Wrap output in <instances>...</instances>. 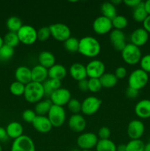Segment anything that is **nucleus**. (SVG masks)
I'll return each instance as SVG.
<instances>
[{"label": "nucleus", "instance_id": "nucleus-7", "mask_svg": "<svg viewBox=\"0 0 150 151\" xmlns=\"http://www.w3.org/2000/svg\"><path fill=\"white\" fill-rule=\"evenodd\" d=\"M99 141L98 136L92 132L82 133L76 139V145L81 150H93Z\"/></svg>", "mask_w": 150, "mask_h": 151}, {"label": "nucleus", "instance_id": "nucleus-39", "mask_svg": "<svg viewBox=\"0 0 150 151\" xmlns=\"http://www.w3.org/2000/svg\"><path fill=\"white\" fill-rule=\"evenodd\" d=\"M67 107L69 110L73 114H77L81 112V107H82V103L78 99L71 98L70 101L68 103Z\"/></svg>", "mask_w": 150, "mask_h": 151}, {"label": "nucleus", "instance_id": "nucleus-12", "mask_svg": "<svg viewBox=\"0 0 150 151\" xmlns=\"http://www.w3.org/2000/svg\"><path fill=\"white\" fill-rule=\"evenodd\" d=\"M87 76L89 78L99 79L105 73V65L101 60H92L85 66Z\"/></svg>", "mask_w": 150, "mask_h": 151}, {"label": "nucleus", "instance_id": "nucleus-30", "mask_svg": "<svg viewBox=\"0 0 150 151\" xmlns=\"http://www.w3.org/2000/svg\"><path fill=\"white\" fill-rule=\"evenodd\" d=\"M96 151H116L117 146L111 139H99L96 146Z\"/></svg>", "mask_w": 150, "mask_h": 151}, {"label": "nucleus", "instance_id": "nucleus-19", "mask_svg": "<svg viewBox=\"0 0 150 151\" xmlns=\"http://www.w3.org/2000/svg\"><path fill=\"white\" fill-rule=\"evenodd\" d=\"M135 113L141 119L150 118V100L144 99L138 102L135 106Z\"/></svg>", "mask_w": 150, "mask_h": 151}, {"label": "nucleus", "instance_id": "nucleus-11", "mask_svg": "<svg viewBox=\"0 0 150 151\" xmlns=\"http://www.w3.org/2000/svg\"><path fill=\"white\" fill-rule=\"evenodd\" d=\"M71 99V94L70 91L66 88H60L51 94L49 100H51L52 105L62 106L67 105L68 103Z\"/></svg>", "mask_w": 150, "mask_h": 151}, {"label": "nucleus", "instance_id": "nucleus-9", "mask_svg": "<svg viewBox=\"0 0 150 151\" xmlns=\"http://www.w3.org/2000/svg\"><path fill=\"white\" fill-rule=\"evenodd\" d=\"M101 100L99 98L94 96H89L84 99L82 102L81 112L83 114L91 116L94 114L99 110L101 106Z\"/></svg>", "mask_w": 150, "mask_h": 151}, {"label": "nucleus", "instance_id": "nucleus-42", "mask_svg": "<svg viewBox=\"0 0 150 151\" xmlns=\"http://www.w3.org/2000/svg\"><path fill=\"white\" fill-rule=\"evenodd\" d=\"M22 119L24 121L28 123H32L35 118L36 117L37 114L35 111L32 109H26L22 112Z\"/></svg>", "mask_w": 150, "mask_h": 151}, {"label": "nucleus", "instance_id": "nucleus-1", "mask_svg": "<svg viewBox=\"0 0 150 151\" xmlns=\"http://www.w3.org/2000/svg\"><path fill=\"white\" fill-rule=\"evenodd\" d=\"M78 52L85 57L95 58L101 52V44L96 38L87 35L79 40Z\"/></svg>", "mask_w": 150, "mask_h": 151}, {"label": "nucleus", "instance_id": "nucleus-48", "mask_svg": "<svg viewBox=\"0 0 150 151\" xmlns=\"http://www.w3.org/2000/svg\"><path fill=\"white\" fill-rule=\"evenodd\" d=\"M142 1L141 0H125L123 2L126 4V6L129 7H132V8H135L137 6L139 5L140 3Z\"/></svg>", "mask_w": 150, "mask_h": 151}, {"label": "nucleus", "instance_id": "nucleus-26", "mask_svg": "<svg viewBox=\"0 0 150 151\" xmlns=\"http://www.w3.org/2000/svg\"><path fill=\"white\" fill-rule=\"evenodd\" d=\"M45 96L50 97L54 91L61 88V81L56 79H47L44 83H43Z\"/></svg>", "mask_w": 150, "mask_h": 151}, {"label": "nucleus", "instance_id": "nucleus-10", "mask_svg": "<svg viewBox=\"0 0 150 151\" xmlns=\"http://www.w3.org/2000/svg\"><path fill=\"white\" fill-rule=\"evenodd\" d=\"M10 151H35V146L30 137L22 135L19 138L14 139Z\"/></svg>", "mask_w": 150, "mask_h": 151}, {"label": "nucleus", "instance_id": "nucleus-41", "mask_svg": "<svg viewBox=\"0 0 150 151\" xmlns=\"http://www.w3.org/2000/svg\"><path fill=\"white\" fill-rule=\"evenodd\" d=\"M37 36L38 40L40 41H47L51 36V32H50L49 27H42L38 30H37Z\"/></svg>", "mask_w": 150, "mask_h": 151}, {"label": "nucleus", "instance_id": "nucleus-8", "mask_svg": "<svg viewBox=\"0 0 150 151\" xmlns=\"http://www.w3.org/2000/svg\"><path fill=\"white\" fill-rule=\"evenodd\" d=\"M51 36L58 41H66L71 37V29L63 23H55L49 26Z\"/></svg>", "mask_w": 150, "mask_h": 151}, {"label": "nucleus", "instance_id": "nucleus-58", "mask_svg": "<svg viewBox=\"0 0 150 151\" xmlns=\"http://www.w3.org/2000/svg\"><path fill=\"white\" fill-rule=\"evenodd\" d=\"M116 151H126V150H117Z\"/></svg>", "mask_w": 150, "mask_h": 151}, {"label": "nucleus", "instance_id": "nucleus-22", "mask_svg": "<svg viewBox=\"0 0 150 151\" xmlns=\"http://www.w3.org/2000/svg\"><path fill=\"white\" fill-rule=\"evenodd\" d=\"M32 81L43 83L47 80L48 77V69L40 64L36 65L31 69Z\"/></svg>", "mask_w": 150, "mask_h": 151}, {"label": "nucleus", "instance_id": "nucleus-38", "mask_svg": "<svg viewBox=\"0 0 150 151\" xmlns=\"http://www.w3.org/2000/svg\"><path fill=\"white\" fill-rule=\"evenodd\" d=\"M25 86H26L16 81L10 84V91L12 94L19 97V96L24 95V93L25 91Z\"/></svg>", "mask_w": 150, "mask_h": 151}, {"label": "nucleus", "instance_id": "nucleus-43", "mask_svg": "<svg viewBox=\"0 0 150 151\" xmlns=\"http://www.w3.org/2000/svg\"><path fill=\"white\" fill-rule=\"evenodd\" d=\"M140 66L141 69L146 72V73H150V54L145 55L142 56L140 60Z\"/></svg>", "mask_w": 150, "mask_h": 151}, {"label": "nucleus", "instance_id": "nucleus-24", "mask_svg": "<svg viewBox=\"0 0 150 151\" xmlns=\"http://www.w3.org/2000/svg\"><path fill=\"white\" fill-rule=\"evenodd\" d=\"M5 129L9 138L13 139H16L23 135V126L19 122H10Z\"/></svg>", "mask_w": 150, "mask_h": 151}, {"label": "nucleus", "instance_id": "nucleus-25", "mask_svg": "<svg viewBox=\"0 0 150 151\" xmlns=\"http://www.w3.org/2000/svg\"><path fill=\"white\" fill-rule=\"evenodd\" d=\"M38 62L41 66L49 69L55 64V57L49 51H42L38 55Z\"/></svg>", "mask_w": 150, "mask_h": 151}, {"label": "nucleus", "instance_id": "nucleus-3", "mask_svg": "<svg viewBox=\"0 0 150 151\" xmlns=\"http://www.w3.org/2000/svg\"><path fill=\"white\" fill-rule=\"evenodd\" d=\"M149 74L140 68L132 71L128 78V86L140 91L147 85Z\"/></svg>", "mask_w": 150, "mask_h": 151}, {"label": "nucleus", "instance_id": "nucleus-56", "mask_svg": "<svg viewBox=\"0 0 150 151\" xmlns=\"http://www.w3.org/2000/svg\"><path fill=\"white\" fill-rule=\"evenodd\" d=\"M0 151H2V147H1V145H0Z\"/></svg>", "mask_w": 150, "mask_h": 151}, {"label": "nucleus", "instance_id": "nucleus-46", "mask_svg": "<svg viewBox=\"0 0 150 151\" xmlns=\"http://www.w3.org/2000/svg\"><path fill=\"white\" fill-rule=\"evenodd\" d=\"M138 92H139V91H138V90H135L134 89V88H130V87L128 86L127 88H126V91H125V94H126V96L128 98L134 99L135 98V97H138Z\"/></svg>", "mask_w": 150, "mask_h": 151}, {"label": "nucleus", "instance_id": "nucleus-49", "mask_svg": "<svg viewBox=\"0 0 150 151\" xmlns=\"http://www.w3.org/2000/svg\"><path fill=\"white\" fill-rule=\"evenodd\" d=\"M8 136H7L6 129L3 127H0V142H6L8 139Z\"/></svg>", "mask_w": 150, "mask_h": 151}, {"label": "nucleus", "instance_id": "nucleus-47", "mask_svg": "<svg viewBox=\"0 0 150 151\" xmlns=\"http://www.w3.org/2000/svg\"><path fill=\"white\" fill-rule=\"evenodd\" d=\"M78 88L82 91H88V81L87 79L82 80L78 82Z\"/></svg>", "mask_w": 150, "mask_h": 151}, {"label": "nucleus", "instance_id": "nucleus-13", "mask_svg": "<svg viewBox=\"0 0 150 151\" xmlns=\"http://www.w3.org/2000/svg\"><path fill=\"white\" fill-rule=\"evenodd\" d=\"M126 132L130 139H141L145 132L144 122L140 119H133L128 124Z\"/></svg>", "mask_w": 150, "mask_h": 151}, {"label": "nucleus", "instance_id": "nucleus-33", "mask_svg": "<svg viewBox=\"0 0 150 151\" xmlns=\"http://www.w3.org/2000/svg\"><path fill=\"white\" fill-rule=\"evenodd\" d=\"M4 39V44L6 45L9 46L10 47H17L20 43L19 38L18 37L17 32H8L4 37L3 38Z\"/></svg>", "mask_w": 150, "mask_h": 151}, {"label": "nucleus", "instance_id": "nucleus-52", "mask_svg": "<svg viewBox=\"0 0 150 151\" xmlns=\"http://www.w3.org/2000/svg\"><path fill=\"white\" fill-rule=\"evenodd\" d=\"M122 2V1H121V0H116V1H115V0H113V1H111V3L112 4H114L115 6H117L118 4H121V3Z\"/></svg>", "mask_w": 150, "mask_h": 151}, {"label": "nucleus", "instance_id": "nucleus-57", "mask_svg": "<svg viewBox=\"0 0 150 151\" xmlns=\"http://www.w3.org/2000/svg\"><path fill=\"white\" fill-rule=\"evenodd\" d=\"M82 151H96V150H82Z\"/></svg>", "mask_w": 150, "mask_h": 151}, {"label": "nucleus", "instance_id": "nucleus-5", "mask_svg": "<svg viewBox=\"0 0 150 151\" xmlns=\"http://www.w3.org/2000/svg\"><path fill=\"white\" fill-rule=\"evenodd\" d=\"M17 35L20 43L25 45H32L38 40L36 29L31 25L23 24L17 32Z\"/></svg>", "mask_w": 150, "mask_h": 151}, {"label": "nucleus", "instance_id": "nucleus-14", "mask_svg": "<svg viewBox=\"0 0 150 151\" xmlns=\"http://www.w3.org/2000/svg\"><path fill=\"white\" fill-rule=\"evenodd\" d=\"M93 29L98 35H104L112 30V21L104 16L97 17L93 22Z\"/></svg>", "mask_w": 150, "mask_h": 151}, {"label": "nucleus", "instance_id": "nucleus-36", "mask_svg": "<svg viewBox=\"0 0 150 151\" xmlns=\"http://www.w3.org/2000/svg\"><path fill=\"white\" fill-rule=\"evenodd\" d=\"M112 24L114 29L122 30L128 25V20L126 17L121 15H117L114 19H112Z\"/></svg>", "mask_w": 150, "mask_h": 151}, {"label": "nucleus", "instance_id": "nucleus-28", "mask_svg": "<svg viewBox=\"0 0 150 151\" xmlns=\"http://www.w3.org/2000/svg\"><path fill=\"white\" fill-rule=\"evenodd\" d=\"M52 103L49 99L42 100L36 103L35 106V112L38 116H46L51 109Z\"/></svg>", "mask_w": 150, "mask_h": 151}, {"label": "nucleus", "instance_id": "nucleus-29", "mask_svg": "<svg viewBox=\"0 0 150 151\" xmlns=\"http://www.w3.org/2000/svg\"><path fill=\"white\" fill-rule=\"evenodd\" d=\"M102 88H111L118 83V79L113 73H104L99 78Z\"/></svg>", "mask_w": 150, "mask_h": 151}, {"label": "nucleus", "instance_id": "nucleus-40", "mask_svg": "<svg viewBox=\"0 0 150 151\" xmlns=\"http://www.w3.org/2000/svg\"><path fill=\"white\" fill-rule=\"evenodd\" d=\"M88 81V91L92 93L99 92L102 88L99 78H89Z\"/></svg>", "mask_w": 150, "mask_h": 151}, {"label": "nucleus", "instance_id": "nucleus-35", "mask_svg": "<svg viewBox=\"0 0 150 151\" xmlns=\"http://www.w3.org/2000/svg\"><path fill=\"white\" fill-rule=\"evenodd\" d=\"M79 40L74 37H71L68 38L66 41H64V47L65 49L67 50L69 52L74 53L78 52L79 50Z\"/></svg>", "mask_w": 150, "mask_h": 151}, {"label": "nucleus", "instance_id": "nucleus-54", "mask_svg": "<svg viewBox=\"0 0 150 151\" xmlns=\"http://www.w3.org/2000/svg\"><path fill=\"white\" fill-rule=\"evenodd\" d=\"M3 45H4V39H3L2 37L0 35V48H1Z\"/></svg>", "mask_w": 150, "mask_h": 151}, {"label": "nucleus", "instance_id": "nucleus-31", "mask_svg": "<svg viewBox=\"0 0 150 151\" xmlns=\"http://www.w3.org/2000/svg\"><path fill=\"white\" fill-rule=\"evenodd\" d=\"M148 16L146 11L144 8V2L141 1L139 5L137 6L135 8L133 9L132 12V18L134 20L137 22H144V20Z\"/></svg>", "mask_w": 150, "mask_h": 151}, {"label": "nucleus", "instance_id": "nucleus-32", "mask_svg": "<svg viewBox=\"0 0 150 151\" xmlns=\"http://www.w3.org/2000/svg\"><path fill=\"white\" fill-rule=\"evenodd\" d=\"M6 25H7V29H9V32H17L20 29V28L23 26V24H22V21L21 20L20 18H19L18 16H13L8 18L7 22H6Z\"/></svg>", "mask_w": 150, "mask_h": 151}, {"label": "nucleus", "instance_id": "nucleus-15", "mask_svg": "<svg viewBox=\"0 0 150 151\" xmlns=\"http://www.w3.org/2000/svg\"><path fill=\"white\" fill-rule=\"evenodd\" d=\"M110 40L115 50L121 52L127 44L124 32L119 29H112L110 33Z\"/></svg>", "mask_w": 150, "mask_h": 151}, {"label": "nucleus", "instance_id": "nucleus-2", "mask_svg": "<svg viewBox=\"0 0 150 151\" xmlns=\"http://www.w3.org/2000/svg\"><path fill=\"white\" fill-rule=\"evenodd\" d=\"M44 96H45V92H44L43 83L32 81L25 86L24 97L28 103H38L42 100Z\"/></svg>", "mask_w": 150, "mask_h": 151}, {"label": "nucleus", "instance_id": "nucleus-51", "mask_svg": "<svg viewBox=\"0 0 150 151\" xmlns=\"http://www.w3.org/2000/svg\"><path fill=\"white\" fill-rule=\"evenodd\" d=\"M144 8H145L148 16H150V0L144 1Z\"/></svg>", "mask_w": 150, "mask_h": 151}, {"label": "nucleus", "instance_id": "nucleus-34", "mask_svg": "<svg viewBox=\"0 0 150 151\" xmlns=\"http://www.w3.org/2000/svg\"><path fill=\"white\" fill-rule=\"evenodd\" d=\"M14 52V48L4 44V45L0 48V61L4 62L9 60L12 58Z\"/></svg>", "mask_w": 150, "mask_h": 151}, {"label": "nucleus", "instance_id": "nucleus-23", "mask_svg": "<svg viewBox=\"0 0 150 151\" xmlns=\"http://www.w3.org/2000/svg\"><path fill=\"white\" fill-rule=\"evenodd\" d=\"M67 75V70L63 65L55 63L48 69V77L49 79H56L61 81Z\"/></svg>", "mask_w": 150, "mask_h": 151}, {"label": "nucleus", "instance_id": "nucleus-55", "mask_svg": "<svg viewBox=\"0 0 150 151\" xmlns=\"http://www.w3.org/2000/svg\"><path fill=\"white\" fill-rule=\"evenodd\" d=\"M71 151H82V150L79 148H74V149H73Z\"/></svg>", "mask_w": 150, "mask_h": 151}, {"label": "nucleus", "instance_id": "nucleus-37", "mask_svg": "<svg viewBox=\"0 0 150 151\" xmlns=\"http://www.w3.org/2000/svg\"><path fill=\"white\" fill-rule=\"evenodd\" d=\"M145 144L141 139H131L126 145V151H144Z\"/></svg>", "mask_w": 150, "mask_h": 151}, {"label": "nucleus", "instance_id": "nucleus-17", "mask_svg": "<svg viewBox=\"0 0 150 151\" xmlns=\"http://www.w3.org/2000/svg\"><path fill=\"white\" fill-rule=\"evenodd\" d=\"M68 125L72 131L81 133L84 131V130L86 128L87 122L82 115H81L80 114H72L70 116Z\"/></svg>", "mask_w": 150, "mask_h": 151}, {"label": "nucleus", "instance_id": "nucleus-18", "mask_svg": "<svg viewBox=\"0 0 150 151\" xmlns=\"http://www.w3.org/2000/svg\"><path fill=\"white\" fill-rule=\"evenodd\" d=\"M32 125L38 132L41 134H46L49 132L53 127L47 116H38V115H37L36 117L35 118L33 122H32Z\"/></svg>", "mask_w": 150, "mask_h": 151}, {"label": "nucleus", "instance_id": "nucleus-20", "mask_svg": "<svg viewBox=\"0 0 150 151\" xmlns=\"http://www.w3.org/2000/svg\"><path fill=\"white\" fill-rule=\"evenodd\" d=\"M15 78L18 82L25 86L27 85L28 83L32 82L31 69L25 66H19L15 71Z\"/></svg>", "mask_w": 150, "mask_h": 151}, {"label": "nucleus", "instance_id": "nucleus-4", "mask_svg": "<svg viewBox=\"0 0 150 151\" xmlns=\"http://www.w3.org/2000/svg\"><path fill=\"white\" fill-rule=\"evenodd\" d=\"M121 57L124 61L128 65H135L141 60L142 53L140 47L129 43L121 51Z\"/></svg>", "mask_w": 150, "mask_h": 151}, {"label": "nucleus", "instance_id": "nucleus-6", "mask_svg": "<svg viewBox=\"0 0 150 151\" xmlns=\"http://www.w3.org/2000/svg\"><path fill=\"white\" fill-rule=\"evenodd\" d=\"M47 117L49 118L53 127L58 128V127L62 126L66 121V110L62 106L52 105L47 114Z\"/></svg>", "mask_w": 150, "mask_h": 151}, {"label": "nucleus", "instance_id": "nucleus-21", "mask_svg": "<svg viewBox=\"0 0 150 151\" xmlns=\"http://www.w3.org/2000/svg\"><path fill=\"white\" fill-rule=\"evenodd\" d=\"M69 73L71 77L77 82L82 80L86 79L87 72L85 65L80 63H74L71 66L69 69Z\"/></svg>", "mask_w": 150, "mask_h": 151}, {"label": "nucleus", "instance_id": "nucleus-44", "mask_svg": "<svg viewBox=\"0 0 150 151\" xmlns=\"http://www.w3.org/2000/svg\"><path fill=\"white\" fill-rule=\"evenodd\" d=\"M110 128H107V127H101L98 131V138H99V139H108L110 137Z\"/></svg>", "mask_w": 150, "mask_h": 151}, {"label": "nucleus", "instance_id": "nucleus-50", "mask_svg": "<svg viewBox=\"0 0 150 151\" xmlns=\"http://www.w3.org/2000/svg\"><path fill=\"white\" fill-rule=\"evenodd\" d=\"M143 28L148 32L150 33V16H148L146 19L143 22Z\"/></svg>", "mask_w": 150, "mask_h": 151}, {"label": "nucleus", "instance_id": "nucleus-27", "mask_svg": "<svg viewBox=\"0 0 150 151\" xmlns=\"http://www.w3.org/2000/svg\"><path fill=\"white\" fill-rule=\"evenodd\" d=\"M101 11L102 16L112 20L117 16V9L111 1H105L101 6Z\"/></svg>", "mask_w": 150, "mask_h": 151}, {"label": "nucleus", "instance_id": "nucleus-16", "mask_svg": "<svg viewBox=\"0 0 150 151\" xmlns=\"http://www.w3.org/2000/svg\"><path fill=\"white\" fill-rule=\"evenodd\" d=\"M149 38V34L143 27L137 28L130 35L131 44L138 47L145 45L148 42Z\"/></svg>", "mask_w": 150, "mask_h": 151}, {"label": "nucleus", "instance_id": "nucleus-45", "mask_svg": "<svg viewBox=\"0 0 150 151\" xmlns=\"http://www.w3.org/2000/svg\"><path fill=\"white\" fill-rule=\"evenodd\" d=\"M114 75H116V77L117 78V79H124L126 77L127 75V70L125 67L124 66H119L118 68H116V70H115Z\"/></svg>", "mask_w": 150, "mask_h": 151}, {"label": "nucleus", "instance_id": "nucleus-53", "mask_svg": "<svg viewBox=\"0 0 150 151\" xmlns=\"http://www.w3.org/2000/svg\"><path fill=\"white\" fill-rule=\"evenodd\" d=\"M144 151H150V142L149 143H147L146 145H145Z\"/></svg>", "mask_w": 150, "mask_h": 151}]
</instances>
